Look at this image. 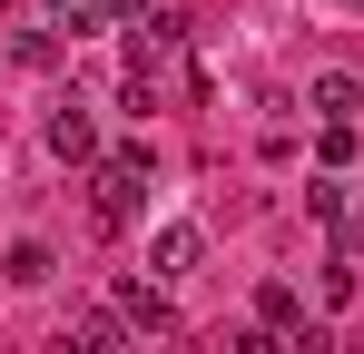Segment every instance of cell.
<instances>
[{"instance_id": "cell-12", "label": "cell", "mask_w": 364, "mask_h": 354, "mask_svg": "<svg viewBox=\"0 0 364 354\" xmlns=\"http://www.w3.org/2000/svg\"><path fill=\"white\" fill-rule=\"evenodd\" d=\"M0 10H10V0H0Z\"/></svg>"}, {"instance_id": "cell-11", "label": "cell", "mask_w": 364, "mask_h": 354, "mask_svg": "<svg viewBox=\"0 0 364 354\" xmlns=\"http://www.w3.org/2000/svg\"><path fill=\"white\" fill-rule=\"evenodd\" d=\"M10 59H20V69H50V59H60V40H50V30H20V40H10Z\"/></svg>"}, {"instance_id": "cell-13", "label": "cell", "mask_w": 364, "mask_h": 354, "mask_svg": "<svg viewBox=\"0 0 364 354\" xmlns=\"http://www.w3.org/2000/svg\"><path fill=\"white\" fill-rule=\"evenodd\" d=\"M355 10H364V0H355Z\"/></svg>"}, {"instance_id": "cell-5", "label": "cell", "mask_w": 364, "mask_h": 354, "mask_svg": "<svg viewBox=\"0 0 364 354\" xmlns=\"http://www.w3.org/2000/svg\"><path fill=\"white\" fill-rule=\"evenodd\" d=\"M119 315H128V335H168V325H178L158 276H128V286H119Z\"/></svg>"}, {"instance_id": "cell-10", "label": "cell", "mask_w": 364, "mask_h": 354, "mask_svg": "<svg viewBox=\"0 0 364 354\" xmlns=\"http://www.w3.org/2000/svg\"><path fill=\"white\" fill-rule=\"evenodd\" d=\"M256 325L266 335H296V286H256Z\"/></svg>"}, {"instance_id": "cell-9", "label": "cell", "mask_w": 364, "mask_h": 354, "mask_svg": "<svg viewBox=\"0 0 364 354\" xmlns=\"http://www.w3.org/2000/svg\"><path fill=\"white\" fill-rule=\"evenodd\" d=\"M99 20H109L99 0H50V20H40V30H50V40H89Z\"/></svg>"}, {"instance_id": "cell-3", "label": "cell", "mask_w": 364, "mask_h": 354, "mask_svg": "<svg viewBox=\"0 0 364 354\" xmlns=\"http://www.w3.org/2000/svg\"><path fill=\"white\" fill-rule=\"evenodd\" d=\"M60 345H69V354H128L138 335H128V315H119V305H79Z\"/></svg>"}, {"instance_id": "cell-1", "label": "cell", "mask_w": 364, "mask_h": 354, "mask_svg": "<svg viewBox=\"0 0 364 354\" xmlns=\"http://www.w3.org/2000/svg\"><path fill=\"white\" fill-rule=\"evenodd\" d=\"M89 207H99V227H128L148 207V148H109L89 168Z\"/></svg>"}, {"instance_id": "cell-4", "label": "cell", "mask_w": 364, "mask_h": 354, "mask_svg": "<svg viewBox=\"0 0 364 354\" xmlns=\"http://www.w3.org/2000/svg\"><path fill=\"white\" fill-rule=\"evenodd\" d=\"M50 158H69V168H99V118L79 109V99H60V109H50Z\"/></svg>"}, {"instance_id": "cell-14", "label": "cell", "mask_w": 364, "mask_h": 354, "mask_svg": "<svg viewBox=\"0 0 364 354\" xmlns=\"http://www.w3.org/2000/svg\"><path fill=\"white\" fill-rule=\"evenodd\" d=\"M237 354H246V345H237Z\"/></svg>"}, {"instance_id": "cell-2", "label": "cell", "mask_w": 364, "mask_h": 354, "mask_svg": "<svg viewBox=\"0 0 364 354\" xmlns=\"http://www.w3.org/2000/svg\"><path fill=\"white\" fill-rule=\"evenodd\" d=\"M178 59H187V20L168 10V0H158L148 20H128V79L158 89V69H178Z\"/></svg>"}, {"instance_id": "cell-6", "label": "cell", "mask_w": 364, "mask_h": 354, "mask_svg": "<svg viewBox=\"0 0 364 354\" xmlns=\"http://www.w3.org/2000/svg\"><path fill=\"white\" fill-rule=\"evenodd\" d=\"M197 256H207V236L187 227V217H178V227H158V236H148V276H158V286H168V276H187Z\"/></svg>"}, {"instance_id": "cell-7", "label": "cell", "mask_w": 364, "mask_h": 354, "mask_svg": "<svg viewBox=\"0 0 364 354\" xmlns=\"http://www.w3.org/2000/svg\"><path fill=\"white\" fill-rule=\"evenodd\" d=\"M305 109L325 118V128H355V109H364V89H355V79H345V69H325V79L305 89Z\"/></svg>"}, {"instance_id": "cell-8", "label": "cell", "mask_w": 364, "mask_h": 354, "mask_svg": "<svg viewBox=\"0 0 364 354\" xmlns=\"http://www.w3.org/2000/svg\"><path fill=\"white\" fill-rule=\"evenodd\" d=\"M50 266H60V256H50L40 236H20V246L0 256V276H10V286H50Z\"/></svg>"}]
</instances>
